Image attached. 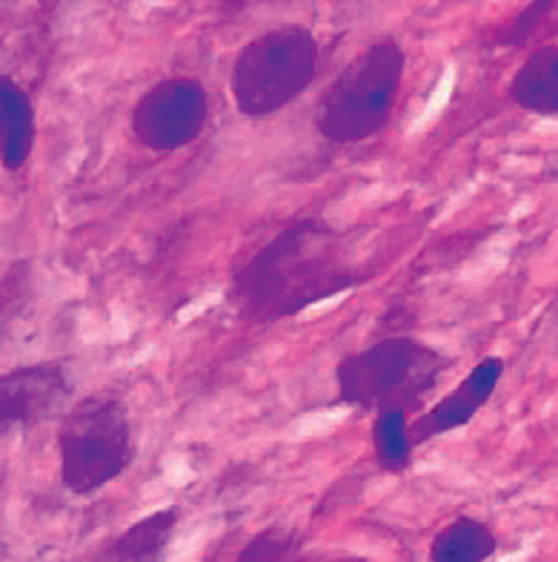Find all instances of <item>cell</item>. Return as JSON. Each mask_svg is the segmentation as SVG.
<instances>
[{"label": "cell", "mask_w": 558, "mask_h": 562, "mask_svg": "<svg viewBox=\"0 0 558 562\" xmlns=\"http://www.w3.org/2000/svg\"><path fill=\"white\" fill-rule=\"evenodd\" d=\"M501 376H504V359L485 356L447 396H441L433 407H426L424 414L410 422L412 445L421 448V445L433 442L444 434H453V430L470 425L478 411H485L487 402L492 400Z\"/></svg>", "instance_id": "obj_8"}, {"label": "cell", "mask_w": 558, "mask_h": 562, "mask_svg": "<svg viewBox=\"0 0 558 562\" xmlns=\"http://www.w3.org/2000/svg\"><path fill=\"white\" fill-rule=\"evenodd\" d=\"M515 106L536 115H558V44L538 46L510 81Z\"/></svg>", "instance_id": "obj_10"}, {"label": "cell", "mask_w": 558, "mask_h": 562, "mask_svg": "<svg viewBox=\"0 0 558 562\" xmlns=\"http://www.w3.org/2000/svg\"><path fill=\"white\" fill-rule=\"evenodd\" d=\"M499 548V540L487 522L476 517H456L435 533L430 562H487Z\"/></svg>", "instance_id": "obj_12"}, {"label": "cell", "mask_w": 558, "mask_h": 562, "mask_svg": "<svg viewBox=\"0 0 558 562\" xmlns=\"http://www.w3.org/2000/svg\"><path fill=\"white\" fill-rule=\"evenodd\" d=\"M209 121V95L195 78H163L135 101L129 130L149 153H178L198 140Z\"/></svg>", "instance_id": "obj_6"}, {"label": "cell", "mask_w": 558, "mask_h": 562, "mask_svg": "<svg viewBox=\"0 0 558 562\" xmlns=\"http://www.w3.org/2000/svg\"><path fill=\"white\" fill-rule=\"evenodd\" d=\"M447 356L412 336L373 341L335 368L339 400L358 411H405L415 419L447 373Z\"/></svg>", "instance_id": "obj_2"}, {"label": "cell", "mask_w": 558, "mask_h": 562, "mask_svg": "<svg viewBox=\"0 0 558 562\" xmlns=\"http://www.w3.org/2000/svg\"><path fill=\"white\" fill-rule=\"evenodd\" d=\"M60 482L87 496L118 480L135 459L133 422L112 393H92L67 411L58 430Z\"/></svg>", "instance_id": "obj_5"}, {"label": "cell", "mask_w": 558, "mask_h": 562, "mask_svg": "<svg viewBox=\"0 0 558 562\" xmlns=\"http://www.w3.org/2000/svg\"><path fill=\"white\" fill-rule=\"evenodd\" d=\"M238 562H312L304 554V546L295 540L289 531L270 528V531L255 533L243 551L238 554Z\"/></svg>", "instance_id": "obj_14"}, {"label": "cell", "mask_w": 558, "mask_h": 562, "mask_svg": "<svg viewBox=\"0 0 558 562\" xmlns=\"http://www.w3.org/2000/svg\"><path fill=\"white\" fill-rule=\"evenodd\" d=\"M178 519H181L178 508H161L138 519L129 531L112 542L110 562H158L175 537Z\"/></svg>", "instance_id": "obj_11"}, {"label": "cell", "mask_w": 558, "mask_h": 562, "mask_svg": "<svg viewBox=\"0 0 558 562\" xmlns=\"http://www.w3.org/2000/svg\"><path fill=\"white\" fill-rule=\"evenodd\" d=\"M412 416L405 411L375 414L373 419V457L384 474H405L415 459V445L410 437Z\"/></svg>", "instance_id": "obj_13"}, {"label": "cell", "mask_w": 558, "mask_h": 562, "mask_svg": "<svg viewBox=\"0 0 558 562\" xmlns=\"http://www.w3.org/2000/svg\"><path fill=\"white\" fill-rule=\"evenodd\" d=\"M72 382L58 362L23 364L0 376V437L35 428L67 405Z\"/></svg>", "instance_id": "obj_7"}, {"label": "cell", "mask_w": 558, "mask_h": 562, "mask_svg": "<svg viewBox=\"0 0 558 562\" xmlns=\"http://www.w3.org/2000/svg\"><path fill=\"white\" fill-rule=\"evenodd\" d=\"M321 46L309 26L281 23L261 32L236 55L229 92L243 119H270L287 110L316 81Z\"/></svg>", "instance_id": "obj_4"}, {"label": "cell", "mask_w": 558, "mask_h": 562, "mask_svg": "<svg viewBox=\"0 0 558 562\" xmlns=\"http://www.w3.org/2000/svg\"><path fill=\"white\" fill-rule=\"evenodd\" d=\"M35 149V106L30 92L0 75V164L9 172L26 167Z\"/></svg>", "instance_id": "obj_9"}, {"label": "cell", "mask_w": 558, "mask_h": 562, "mask_svg": "<svg viewBox=\"0 0 558 562\" xmlns=\"http://www.w3.org/2000/svg\"><path fill=\"white\" fill-rule=\"evenodd\" d=\"M407 53L396 37H375L355 55L318 101L316 130L332 144L350 147L375 138L392 121Z\"/></svg>", "instance_id": "obj_3"}, {"label": "cell", "mask_w": 558, "mask_h": 562, "mask_svg": "<svg viewBox=\"0 0 558 562\" xmlns=\"http://www.w3.org/2000/svg\"><path fill=\"white\" fill-rule=\"evenodd\" d=\"M358 284L341 238L321 222H295L270 238L232 279V304L252 322L301 316Z\"/></svg>", "instance_id": "obj_1"}]
</instances>
